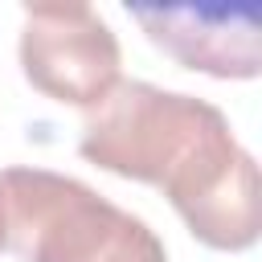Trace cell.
Segmentation results:
<instances>
[{
    "instance_id": "obj_1",
    "label": "cell",
    "mask_w": 262,
    "mask_h": 262,
    "mask_svg": "<svg viewBox=\"0 0 262 262\" xmlns=\"http://www.w3.org/2000/svg\"><path fill=\"white\" fill-rule=\"evenodd\" d=\"M78 156L111 176L160 188L209 250L242 254L262 233L258 164L209 98L119 82L82 119Z\"/></svg>"
},
{
    "instance_id": "obj_2",
    "label": "cell",
    "mask_w": 262,
    "mask_h": 262,
    "mask_svg": "<svg viewBox=\"0 0 262 262\" xmlns=\"http://www.w3.org/2000/svg\"><path fill=\"white\" fill-rule=\"evenodd\" d=\"M0 250L20 262H168L160 233L78 176L0 168Z\"/></svg>"
},
{
    "instance_id": "obj_3",
    "label": "cell",
    "mask_w": 262,
    "mask_h": 262,
    "mask_svg": "<svg viewBox=\"0 0 262 262\" xmlns=\"http://www.w3.org/2000/svg\"><path fill=\"white\" fill-rule=\"evenodd\" d=\"M20 74L33 90L61 106L94 111L123 82V45L115 29L78 0L66 4H25L20 8Z\"/></svg>"
},
{
    "instance_id": "obj_4",
    "label": "cell",
    "mask_w": 262,
    "mask_h": 262,
    "mask_svg": "<svg viewBox=\"0 0 262 262\" xmlns=\"http://www.w3.org/2000/svg\"><path fill=\"white\" fill-rule=\"evenodd\" d=\"M143 37L184 70L250 82L262 70L258 4H127Z\"/></svg>"
}]
</instances>
